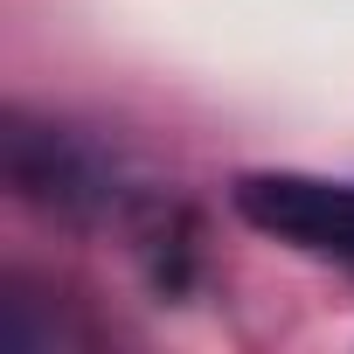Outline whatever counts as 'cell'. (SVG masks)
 <instances>
[{"label": "cell", "instance_id": "cell-2", "mask_svg": "<svg viewBox=\"0 0 354 354\" xmlns=\"http://www.w3.org/2000/svg\"><path fill=\"white\" fill-rule=\"evenodd\" d=\"M8 167H15V188L28 202H49V209H84L97 202V174L84 167V153L56 132H15L8 146Z\"/></svg>", "mask_w": 354, "mask_h": 354}, {"label": "cell", "instance_id": "cell-1", "mask_svg": "<svg viewBox=\"0 0 354 354\" xmlns=\"http://www.w3.org/2000/svg\"><path fill=\"white\" fill-rule=\"evenodd\" d=\"M236 209H243V223H257L264 236H278L292 250L354 264V181H319V174H243L236 181Z\"/></svg>", "mask_w": 354, "mask_h": 354}]
</instances>
